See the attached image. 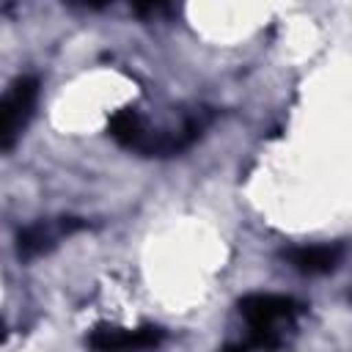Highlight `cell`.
I'll use <instances>...</instances> for the list:
<instances>
[{
    "mask_svg": "<svg viewBox=\"0 0 352 352\" xmlns=\"http://www.w3.org/2000/svg\"><path fill=\"white\" fill-rule=\"evenodd\" d=\"M80 228H85L80 217H60L58 223H33L16 234V253L19 258H36L41 253H50L58 236H69Z\"/></svg>",
    "mask_w": 352,
    "mask_h": 352,
    "instance_id": "cell-4",
    "label": "cell"
},
{
    "mask_svg": "<svg viewBox=\"0 0 352 352\" xmlns=\"http://www.w3.org/2000/svg\"><path fill=\"white\" fill-rule=\"evenodd\" d=\"M107 129H110L113 140H118L121 146H126V148H135V151H143V143H146V135H148V129H146L143 118L138 116V110H132V107H124V110L113 113V118H110Z\"/></svg>",
    "mask_w": 352,
    "mask_h": 352,
    "instance_id": "cell-6",
    "label": "cell"
},
{
    "mask_svg": "<svg viewBox=\"0 0 352 352\" xmlns=\"http://www.w3.org/2000/svg\"><path fill=\"white\" fill-rule=\"evenodd\" d=\"M162 338H165V330L157 324H143L138 330L102 324L88 336V344L96 352H148V349H157Z\"/></svg>",
    "mask_w": 352,
    "mask_h": 352,
    "instance_id": "cell-3",
    "label": "cell"
},
{
    "mask_svg": "<svg viewBox=\"0 0 352 352\" xmlns=\"http://www.w3.org/2000/svg\"><path fill=\"white\" fill-rule=\"evenodd\" d=\"M38 99V80L19 77L3 96H0V151L16 146L22 129L33 118V107Z\"/></svg>",
    "mask_w": 352,
    "mask_h": 352,
    "instance_id": "cell-2",
    "label": "cell"
},
{
    "mask_svg": "<svg viewBox=\"0 0 352 352\" xmlns=\"http://www.w3.org/2000/svg\"><path fill=\"white\" fill-rule=\"evenodd\" d=\"M341 248L338 245H311L289 250V264L305 275H327L338 267Z\"/></svg>",
    "mask_w": 352,
    "mask_h": 352,
    "instance_id": "cell-5",
    "label": "cell"
},
{
    "mask_svg": "<svg viewBox=\"0 0 352 352\" xmlns=\"http://www.w3.org/2000/svg\"><path fill=\"white\" fill-rule=\"evenodd\" d=\"M302 305L283 294H248L239 300L250 333L242 344L248 352H275L283 344V327L297 319Z\"/></svg>",
    "mask_w": 352,
    "mask_h": 352,
    "instance_id": "cell-1",
    "label": "cell"
},
{
    "mask_svg": "<svg viewBox=\"0 0 352 352\" xmlns=\"http://www.w3.org/2000/svg\"><path fill=\"white\" fill-rule=\"evenodd\" d=\"M223 352H248V349H245L242 344H228V346H226Z\"/></svg>",
    "mask_w": 352,
    "mask_h": 352,
    "instance_id": "cell-7",
    "label": "cell"
}]
</instances>
